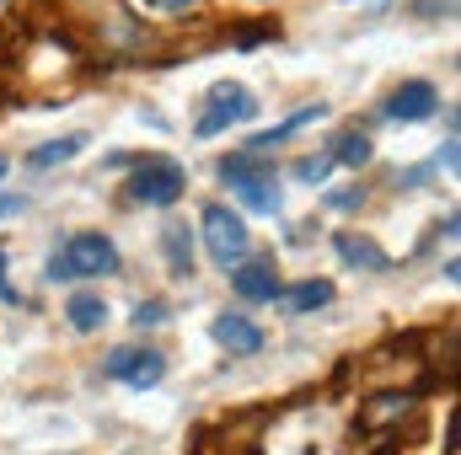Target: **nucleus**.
<instances>
[{
  "label": "nucleus",
  "instance_id": "obj_1",
  "mask_svg": "<svg viewBox=\"0 0 461 455\" xmlns=\"http://www.w3.org/2000/svg\"><path fill=\"white\" fill-rule=\"evenodd\" d=\"M97 273H118V246L108 236H97V230L70 236L49 257V279H97Z\"/></svg>",
  "mask_w": 461,
  "mask_h": 455
},
{
  "label": "nucleus",
  "instance_id": "obj_2",
  "mask_svg": "<svg viewBox=\"0 0 461 455\" xmlns=\"http://www.w3.org/2000/svg\"><path fill=\"white\" fill-rule=\"evenodd\" d=\"M221 177L241 193V204H247V210H258V215H274V210H279L274 166H268L258 150H236V156H226V161H221Z\"/></svg>",
  "mask_w": 461,
  "mask_h": 455
},
{
  "label": "nucleus",
  "instance_id": "obj_3",
  "mask_svg": "<svg viewBox=\"0 0 461 455\" xmlns=\"http://www.w3.org/2000/svg\"><path fill=\"white\" fill-rule=\"evenodd\" d=\"M183 188H188V172H183L177 161H167V156L140 161V166H134V177H129V199H134V204H150V210L177 204V199H183Z\"/></svg>",
  "mask_w": 461,
  "mask_h": 455
},
{
  "label": "nucleus",
  "instance_id": "obj_4",
  "mask_svg": "<svg viewBox=\"0 0 461 455\" xmlns=\"http://www.w3.org/2000/svg\"><path fill=\"white\" fill-rule=\"evenodd\" d=\"M252 113H258V97H252L241 81H215V86L204 92V118L194 123V134L210 139V134H221L230 123H247Z\"/></svg>",
  "mask_w": 461,
  "mask_h": 455
},
{
  "label": "nucleus",
  "instance_id": "obj_5",
  "mask_svg": "<svg viewBox=\"0 0 461 455\" xmlns=\"http://www.w3.org/2000/svg\"><path fill=\"white\" fill-rule=\"evenodd\" d=\"M204 241H210V257L221 263V268H236L241 257H247V226H241V215L226 210V204H210L204 210Z\"/></svg>",
  "mask_w": 461,
  "mask_h": 455
},
{
  "label": "nucleus",
  "instance_id": "obj_6",
  "mask_svg": "<svg viewBox=\"0 0 461 455\" xmlns=\"http://www.w3.org/2000/svg\"><path fill=\"white\" fill-rule=\"evenodd\" d=\"M108 375L123 380V386H134V391H150V386H161V375H167V359L156 353V348H113L108 353Z\"/></svg>",
  "mask_w": 461,
  "mask_h": 455
},
{
  "label": "nucleus",
  "instance_id": "obj_7",
  "mask_svg": "<svg viewBox=\"0 0 461 455\" xmlns=\"http://www.w3.org/2000/svg\"><path fill=\"white\" fill-rule=\"evenodd\" d=\"M230 273H236L230 284H236L241 300H279V273H274L268 257H241Z\"/></svg>",
  "mask_w": 461,
  "mask_h": 455
},
{
  "label": "nucleus",
  "instance_id": "obj_8",
  "mask_svg": "<svg viewBox=\"0 0 461 455\" xmlns=\"http://www.w3.org/2000/svg\"><path fill=\"white\" fill-rule=\"evenodd\" d=\"M440 108V92L429 81H402L392 97H386V118H402V123H419Z\"/></svg>",
  "mask_w": 461,
  "mask_h": 455
},
{
  "label": "nucleus",
  "instance_id": "obj_9",
  "mask_svg": "<svg viewBox=\"0 0 461 455\" xmlns=\"http://www.w3.org/2000/svg\"><path fill=\"white\" fill-rule=\"evenodd\" d=\"M215 343H221L226 353H258V348H263V327L247 322V317H236V311H221V317H215Z\"/></svg>",
  "mask_w": 461,
  "mask_h": 455
},
{
  "label": "nucleus",
  "instance_id": "obj_10",
  "mask_svg": "<svg viewBox=\"0 0 461 455\" xmlns=\"http://www.w3.org/2000/svg\"><path fill=\"white\" fill-rule=\"evenodd\" d=\"M333 252L344 257L348 268H359V273H386V268H392V257H386L370 236H354V230H348V236H333Z\"/></svg>",
  "mask_w": 461,
  "mask_h": 455
},
{
  "label": "nucleus",
  "instance_id": "obj_11",
  "mask_svg": "<svg viewBox=\"0 0 461 455\" xmlns=\"http://www.w3.org/2000/svg\"><path fill=\"white\" fill-rule=\"evenodd\" d=\"M322 113H328V108H322V103H312V108H301V113H290L285 123H279V129H268V134H258V139H252L247 150H268V145H279V139H290L295 129H306V123H317Z\"/></svg>",
  "mask_w": 461,
  "mask_h": 455
},
{
  "label": "nucleus",
  "instance_id": "obj_12",
  "mask_svg": "<svg viewBox=\"0 0 461 455\" xmlns=\"http://www.w3.org/2000/svg\"><path fill=\"white\" fill-rule=\"evenodd\" d=\"M81 145H86V134H59V139H49V145L32 150V166H65Z\"/></svg>",
  "mask_w": 461,
  "mask_h": 455
},
{
  "label": "nucleus",
  "instance_id": "obj_13",
  "mask_svg": "<svg viewBox=\"0 0 461 455\" xmlns=\"http://www.w3.org/2000/svg\"><path fill=\"white\" fill-rule=\"evenodd\" d=\"M328 300H333V284H328V279H306L301 290H290V295H285V306H290V311H322Z\"/></svg>",
  "mask_w": 461,
  "mask_h": 455
},
{
  "label": "nucleus",
  "instance_id": "obj_14",
  "mask_svg": "<svg viewBox=\"0 0 461 455\" xmlns=\"http://www.w3.org/2000/svg\"><path fill=\"white\" fill-rule=\"evenodd\" d=\"M103 322H108V306H103L97 295H76V300H70V327H76V333H97Z\"/></svg>",
  "mask_w": 461,
  "mask_h": 455
},
{
  "label": "nucleus",
  "instance_id": "obj_15",
  "mask_svg": "<svg viewBox=\"0 0 461 455\" xmlns=\"http://www.w3.org/2000/svg\"><path fill=\"white\" fill-rule=\"evenodd\" d=\"M167 263H172V273H194V236H188V226L167 230Z\"/></svg>",
  "mask_w": 461,
  "mask_h": 455
},
{
  "label": "nucleus",
  "instance_id": "obj_16",
  "mask_svg": "<svg viewBox=\"0 0 461 455\" xmlns=\"http://www.w3.org/2000/svg\"><path fill=\"white\" fill-rule=\"evenodd\" d=\"M328 161H344V166H365V161H370V139L348 129V134H339V139H333Z\"/></svg>",
  "mask_w": 461,
  "mask_h": 455
},
{
  "label": "nucleus",
  "instance_id": "obj_17",
  "mask_svg": "<svg viewBox=\"0 0 461 455\" xmlns=\"http://www.w3.org/2000/svg\"><path fill=\"white\" fill-rule=\"evenodd\" d=\"M328 172H333V161H328V150H322V156H306V161L295 166V177H301V183H322Z\"/></svg>",
  "mask_w": 461,
  "mask_h": 455
},
{
  "label": "nucleus",
  "instance_id": "obj_18",
  "mask_svg": "<svg viewBox=\"0 0 461 455\" xmlns=\"http://www.w3.org/2000/svg\"><path fill=\"white\" fill-rule=\"evenodd\" d=\"M328 204H333V210H359L365 193H359V188H339V193H328Z\"/></svg>",
  "mask_w": 461,
  "mask_h": 455
},
{
  "label": "nucleus",
  "instance_id": "obj_19",
  "mask_svg": "<svg viewBox=\"0 0 461 455\" xmlns=\"http://www.w3.org/2000/svg\"><path fill=\"white\" fill-rule=\"evenodd\" d=\"M167 317V300H145V306H134V327L140 322H161Z\"/></svg>",
  "mask_w": 461,
  "mask_h": 455
},
{
  "label": "nucleus",
  "instance_id": "obj_20",
  "mask_svg": "<svg viewBox=\"0 0 461 455\" xmlns=\"http://www.w3.org/2000/svg\"><path fill=\"white\" fill-rule=\"evenodd\" d=\"M150 5H161V11H188L194 0H150Z\"/></svg>",
  "mask_w": 461,
  "mask_h": 455
},
{
  "label": "nucleus",
  "instance_id": "obj_21",
  "mask_svg": "<svg viewBox=\"0 0 461 455\" xmlns=\"http://www.w3.org/2000/svg\"><path fill=\"white\" fill-rule=\"evenodd\" d=\"M0 300H16V295H11V284H5V252H0Z\"/></svg>",
  "mask_w": 461,
  "mask_h": 455
},
{
  "label": "nucleus",
  "instance_id": "obj_22",
  "mask_svg": "<svg viewBox=\"0 0 461 455\" xmlns=\"http://www.w3.org/2000/svg\"><path fill=\"white\" fill-rule=\"evenodd\" d=\"M0 172H5V161H0Z\"/></svg>",
  "mask_w": 461,
  "mask_h": 455
}]
</instances>
